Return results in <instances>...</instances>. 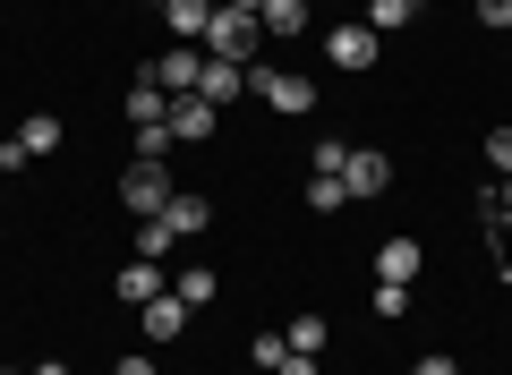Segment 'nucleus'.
Masks as SVG:
<instances>
[{
	"instance_id": "nucleus-1",
	"label": "nucleus",
	"mask_w": 512,
	"mask_h": 375,
	"mask_svg": "<svg viewBox=\"0 0 512 375\" xmlns=\"http://www.w3.org/2000/svg\"><path fill=\"white\" fill-rule=\"evenodd\" d=\"M248 94L265 111H282V120H308V111H316V86L299 69H248Z\"/></svg>"
},
{
	"instance_id": "nucleus-2",
	"label": "nucleus",
	"mask_w": 512,
	"mask_h": 375,
	"mask_svg": "<svg viewBox=\"0 0 512 375\" xmlns=\"http://www.w3.org/2000/svg\"><path fill=\"white\" fill-rule=\"evenodd\" d=\"M171 197H180V179H171L163 162H128V171H120V205H128L137 222H154Z\"/></svg>"
},
{
	"instance_id": "nucleus-3",
	"label": "nucleus",
	"mask_w": 512,
	"mask_h": 375,
	"mask_svg": "<svg viewBox=\"0 0 512 375\" xmlns=\"http://www.w3.org/2000/svg\"><path fill=\"white\" fill-rule=\"evenodd\" d=\"M256 35H265V26H256L248 9H222V0H214V26H205V52H214V60L256 69Z\"/></svg>"
},
{
	"instance_id": "nucleus-4",
	"label": "nucleus",
	"mask_w": 512,
	"mask_h": 375,
	"mask_svg": "<svg viewBox=\"0 0 512 375\" xmlns=\"http://www.w3.org/2000/svg\"><path fill=\"white\" fill-rule=\"evenodd\" d=\"M163 120H171V137H180V145H205V137L222 128V111L205 103V94H171V111H163Z\"/></svg>"
},
{
	"instance_id": "nucleus-5",
	"label": "nucleus",
	"mask_w": 512,
	"mask_h": 375,
	"mask_svg": "<svg viewBox=\"0 0 512 375\" xmlns=\"http://www.w3.org/2000/svg\"><path fill=\"white\" fill-rule=\"evenodd\" d=\"M197 94H205L214 111H231L239 94H248V69H239V60H214V52H205V69H197Z\"/></svg>"
},
{
	"instance_id": "nucleus-6",
	"label": "nucleus",
	"mask_w": 512,
	"mask_h": 375,
	"mask_svg": "<svg viewBox=\"0 0 512 375\" xmlns=\"http://www.w3.org/2000/svg\"><path fill=\"white\" fill-rule=\"evenodd\" d=\"M197 69H205V52H197V43H180V52H154V86H163V94H197Z\"/></svg>"
},
{
	"instance_id": "nucleus-7",
	"label": "nucleus",
	"mask_w": 512,
	"mask_h": 375,
	"mask_svg": "<svg viewBox=\"0 0 512 375\" xmlns=\"http://www.w3.org/2000/svg\"><path fill=\"white\" fill-rule=\"evenodd\" d=\"M342 179H350V197H384V188H393V162H384L376 145H350Z\"/></svg>"
},
{
	"instance_id": "nucleus-8",
	"label": "nucleus",
	"mask_w": 512,
	"mask_h": 375,
	"mask_svg": "<svg viewBox=\"0 0 512 375\" xmlns=\"http://www.w3.org/2000/svg\"><path fill=\"white\" fill-rule=\"evenodd\" d=\"M376 52H384V43L367 35V26H333V35H325V60H333V69H376Z\"/></svg>"
},
{
	"instance_id": "nucleus-9",
	"label": "nucleus",
	"mask_w": 512,
	"mask_h": 375,
	"mask_svg": "<svg viewBox=\"0 0 512 375\" xmlns=\"http://www.w3.org/2000/svg\"><path fill=\"white\" fill-rule=\"evenodd\" d=\"M154 222H163L171 239H197V231H214V205H205L197 188H180V197H171V205H163V214H154Z\"/></svg>"
},
{
	"instance_id": "nucleus-10",
	"label": "nucleus",
	"mask_w": 512,
	"mask_h": 375,
	"mask_svg": "<svg viewBox=\"0 0 512 375\" xmlns=\"http://www.w3.org/2000/svg\"><path fill=\"white\" fill-rule=\"evenodd\" d=\"M163 265H154V256H128L120 265V307H146V299H163Z\"/></svg>"
},
{
	"instance_id": "nucleus-11",
	"label": "nucleus",
	"mask_w": 512,
	"mask_h": 375,
	"mask_svg": "<svg viewBox=\"0 0 512 375\" xmlns=\"http://www.w3.org/2000/svg\"><path fill=\"white\" fill-rule=\"evenodd\" d=\"M137 333H146V341H180V333H188V307L163 290V299H146V307H137Z\"/></svg>"
},
{
	"instance_id": "nucleus-12",
	"label": "nucleus",
	"mask_w": 512,
	"mask_h": 375,
	"mask_svg": "<svg viewBox=\"0 0 512 375\" xmlns=\"http://www.w3.org/2000/svg\"><path fill=\"white\" fill-rule=\"evenodd\" d=\"M419 265H427L419 239H384L376 248V282H419Z\"/></svg>"
},
{
	"instance_id": "nucleus-13",
	"label": "nucleus",
	"mask_w": 512,
	"mask_h": 375,
	"mask_svg": "<svg viewBox=\"0 0 512 375\" xmlns=\"http://www.w3.org/2000/svg\"><path fill=\"white\" fill-rule=\"evenodd\" d=\"M171 299H180L188 316H197V307H214V299H222V273H214V265H188V273H171Z\"/></svg>"
},
{
	"instance_id": "nucleus-14",
	"label": "nucleus",
	"mask_w": 512,
	"mask_h": 375,
	"mask_svg": "<svg viewBox=\"0 0 512 375\" xmlns=\"http://www.w3.org/2000/svg\"><path fill=\"white\" fill-rule=\"evenodd\" d=\"M163 26H171L180 43H197V52H205V26H214V0H171V9H163Z\"/></svg>"
},
{
	"instance_id": "nucleus-15",
	"label": "nucleus",
	"mask_w": 512,
	"mask_h": 375,
	"mask_svg": "<svg viewBox=\"0 0 512 375\" xmlns=\"http://www.w3.org/2000/svg\"><path fill=\"white\" fill-rule=\"evenodd\" d=\"M256 26H265V35H308V0H265V9H256Z\"/></svg>"
},
{
	"instance_id": "nucleus-16",
	"label": "nucleus",
	"mask_w": 512,
	"mask_h": 375,
	"mask_svg": "<svg viewBox=\"0 0 512 375\" xmlns=\"http://www.w3.org/2000/svg\"><path fill=\"white\" fill-rule=\"evenodd\" d=\"M410 18H419L410 0H367V18H359V26H367V35H376V43H384V35H402Z\"/></svg>"
},
{
	"instance_id": "nucleus-17",
	"label": "nucleus",
	"mask_w": 512,
	"mask_h": 375,
	"mask_svg": "<svg viewBox=\"0 0 512 375\" xmlns=\"http://www.w3.org/2000/svg\"><path fill=\"white\" fill-rule=\"evenodd\" d=\"M282 341H291L299 358H325V316H291V333H282Z\"/></svg>"
},
{
	"instance_id": "nucleus-18",
	"label": "nucleus",
	"mask_w": 512,
	"mask_h": 375,
	"mask_svg": "<svg viewBox=\"0 0 512 375\" xmlns=\"http://www.w3.org/2000/svg\"><path fill=\"white\" fill-rule=\"evenodd\" d=\"M171 145H180V137H171V120H146V128H137V162H163Z\"/></svg>"
},
{
	"instance_id": "nucleus-19",
	"label": "nucleus",
	"mask_w": 512,
	"mask_h": 375,
	"mask_svg": "<svg viewBox=\"0 0 512 375\" xmlns=\"http://www.w3.org/2000/svg\"><path fill=\"white\" fill-rule=\"evenodd\" d=\"M308 205H316V214H342V205H350V179H325V171H316Z\"/></svg>"
},
{
	"instance_id": "nucleus-20",
	"label": "nucleus",
	"mask_w": 512,
	"mask_h": 375,
	"mask_svg": "<svg viewBox=\"0 0 512 375\" xmlns=\"http://www.w3.org/2000/svg\"><path fill=\"white\" fill-rule=\"evenodd\" d=\"M18 145H26V154H52V145H60V120H52V111H43V120H26Z\"/></svg>"
},
{
	"instance_id": "nucleus-21",
	"label": "nucleus",
	"mask_w": 512,
	"mask_h": 375,
	"mask_svg": "<svg viewBox=\"0 0 512 375\" xmlns=\"http://www.w3.org/2000/svg\"><path fill=\"white\" fill-rule=\"evenodd\" d=\"M376 316L402 324V316H410V282H376Z\"/></svg>"
},
{
	"instance_id": "nucleus-22",
	"label": "nucleus",
	"mask_w": 512,
	"mask_h": 375,
	"mask_svg": "<svg viewBox=\"0 0 512 375\" xmlns=\"http://www.w3.org/2000/svg\"><path fill=\"white\" fill-rule=\"evenodd\" d=\"M171 248H180V239H171V231H163V222H137V256H154V265H163V256H171Z\"/></svg>"
},
{
	"instance_id": "nucleus-23",
	"label": "nucleus",
	"mask_w": 512,
	"mask_h": 375,
	"mask_svg": "<svg viewBox=\"0 0 512 375\" xmlns=\"http://www.w3.org/2000/svg\"><path fill=\"white\" fill-rule=\"evenodd\" d=\"M248 358H256V375H274L282 358H291V341H282V333H256V350H248Z\"/></svg>"
},
{
	"instance_id": "nucleus-24",
	"label": "nucleus",
	"mask_w": 512,
	"mask_h": 375,
	"mask_svg": "<svg viewBox=\"0 0 512 375\" xmlns=\"http://www.w3.org/2000/svg\"><path fill=\"white\" fill-rule=\"evenodd\" d=\"M342 162H350V145H342V137H325V145H316V171H325V179H342Z\"/></svg>"
},
{
	"instance_id": "nucleus-25",
	"label": "nucleus",
	"mask_w": 512,
	"mask_h": 375,
	"mask_svg": "<svg viewBox=\"0 0 512 375\" xmlns=\"http://www.w3.org/2000/svg\"><path fill=\"white\" fill-rule=\"evenodd\" d=\"M487 162H495V179H512V128H495V137H487Z\"/></svg>"
},
{
	"instance_id": "nucleus-26",
	"label": "nucleus",
	"mask_w": 512,
	"mask_h": 375,
	"mask_svg": "<svg viewBox=\"0 0 512 375\" xmlns=\"http://www.w3.org/2000/svg\"><path fill=\"white\" fill-rule=\"evenodd\" d=\"M478 26H512V0H478Z\"/></svg>"
},
{
	"instance_id": "nucleus-27",
	"label": "nucleus",
	"mask_w": 512,
	"mask_h": 375,
	"mask_svg": "<svg viewBox=\"0 0 512 375\" xmlns=\"http://www.w3.org/2000/svg\"><path fill=\"white\" fill-rule=\"evenodd\" d=\"M410 375H461V367H453V358H444V350H427V358H419V367H410Z\"/></svg>"
},
{
	"instance_id": "nucleus-28",
	"label": "nucleus",
	"mask_w": 512,
	"mask_h": 375,
	"mask_svg": "<svg viewBox=\"0 0 512 375\" xmlns=\"http://www.w3.org/2000/svg\"><path fill=\"white\" fill-rule=\"evenodd\" d=\"M111 375H154V358L137 350V358H120V367H111Z\"/></svg>"
},
{
	"instance_id": "nucleus-29",
	"label": "nucleus",
	"mask_w": 512,
	"mask_h": 375,
	"mask_svg": "<svg viewBox=\"0 0 512 375\" xmlns=\"http://www.w3.org/2000/svg\"><path fill=\"white\" fill-rule=\"evenodd\" d=\"M274 375H316V358H299V350H291V358H282Z\"/></svg>"
},
{
	"instance_id": "nucleus-30",
	"label": "nucleus",
	"mask_w": 512,
	"mask_h": 375,
	"mask_svg": "<svg viewBox=\"0 0 512 375\" xmlns=\"http://www.w3.org/2000/svg\"><path fill=\"white\" fill-rule=\"evenodd\" d=\"M495 205H504V214H512V179H495Z\"/></svg>"
},
{
	"instance_id": "nucleus-31",
	"label": "nucleus",
	"mask_w": 512,
	"mask_h": 375,
	"mask_svg": "<svg viewBox=\"0 0 512 375\" xmlns=\"http://www.w3.org/2000/svg\"><path fill=\"white\" fill-rule=\"evenodd\" d=\"M222 9H248V18H256V9H265V0H222Z\"/></svg>"
},
{
	"instance_id": "nucleus-32",
	"label": "nucleus",
	"mask_w": 512,
	"mask_h": 375,
	"mask_svg": "<svg viewBox=\"0 0 512 375\" xmlns=\"http://www.w3.org/2000/svg\"><path fill=\"white\" fill-rule=\"evenodd\" d=\"M154 9H171V0H154Z\"/></svg>"
},
{
	"instance_id": "nucleus-33",
	"label": "nucleus",
	"mask_w": 512,
	"mask_h": 375,
	"mask_svg": "<svg viewBox=\"0 0 512 375\" xmlns=\"http://www.w3.org/2000/svg\"><path fill=\"white\" fill-rule=\"evenodd\" d=\"M410 9H427V0H410Z\"/></svg>"
},
{
	"instance_id": "nucleus-34",
	"label": "nucleus",
	"mask_w": 512,
	"mask_h": 375,
	"mask_svg": "<svg viewBox=\"0 0 512 375\" xmlns=\"http://www.w3.org/2000/svg\"><path fill=\"white\" fill-rule=\"evenodd\" d=\"M0 375H9V367H0Z\"/></svg>"
}]
</instances>
